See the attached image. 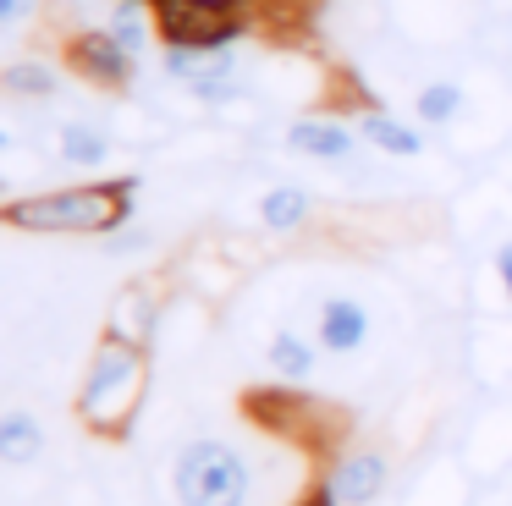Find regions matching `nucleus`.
Listing matches in <instances>:
<instances>
[{
  "label": "nucleus",
  "instance_id": "obj_2",
  "mask_svg": "<svg viewBox=\"0 0 512 506\" xmlns=\"http://www.w3.org/2000/svg\"><path fill=\"white\" fill-rule=\"evenodd\" d=\"M149 391V347L122 336H100L89 352V374L78 391V418L100 440H127Z\"/></svg>",
  "mask_w": 512,
  "mask_h": 506
},
{
  "label": "nucleus",
  "instance_id": "obj_22",
  "mask_svg": "<svg viewBox=\"0 0 512 506\" xmlns=\"http://www.w3.org/2000/svg\"><path fill=\"white\" fill-rule=\"evenodd\" d=\"M265 363L287 385H303V380H314V369H320V347H309V336H298V330H276L270 347H265Z\"/></svg>",
  "mask_w": 512,
  "mask_h": 506
},
{
  "label": "nucleus",
  "instance_id": "obj_5",
  "mask_svg": "<svg viewBox=\"0 0 512 506\" xmlns=\"http://www.w3.org/2000/svg\"><path fill=\"white\" fill-rule=\"evenodd\" d=\"M61 61H67L72 77H83L94 88H111V94L138 83V55H127L111 39V28H72L61 39Z\"/></svg>",
  "mask_w": 512,
  "mask_h": 506
},
{
  "label": "nucleus",
  "instance_id": "obj_20",
  "mask_svg": "<svg viewBox=\"0 0 512 506\" xmlns=\"http://www.w3.org/2000/svg\"><path fill=\"white\" fill-rule=\"evenodd\" d=\"M105 28H111V39L122 44L127 55H144L149 44L160 39L155 0H111V11H105Z\"/></svg>",
  "mask_w": 512,
  "mask_h": 506
},
{
  "label": "nucleus",
  "instance_id": "obj_9",
  "mask_svg": "<svg viewBox=\"0 0 512 506\" xmlns=\"http://www.w3.org/2000/svg\"><path fill=\"white\" fill-rule=\"evenodd\" d=\"M463 468L474 479H496V473L512 468V402L507 396H496L474 418V435L463 440Z\"/></svg>",
  "mask_w": 512,
  "mask_h": 506
},
{
  "label": "nucleus",
  "instance_id": "obj_14",
  "mask_svg": "<svg viewBox=\"0 0 512 506\" xmlns=\"http://www.w3.org/2000/svg\"><path fill=\"white\" fill-rule=\"evenodd\" d=\"M116 143H122V138L111 132V121L72 116V121H61V127H56V160L72 165V171H100V165H111Z\"/></svg>",
  "mask_w": 512,
  "mask_h": 506
},
{
  "label": "nucleus",
  "instance_id": "obj_24",
  "mask_svg": "<svg viewBox=\"0 0 512 506\" xmlns=\"http://www.w3.org/2000/svg\"><path fill=\"white\" fill-rule=\"evenodd\" d=\"M490 264H496L501 286H507V297H512V237H507V242H501V248H496V259H490Z\"/></svg>",
  "mask_w": 512,
  "mask_h": 506
},
{
  "label": "nucleus",
  "instance_id": "obj_10",
  "mask_svg": "<svg viewBox=\"0 0 512 506\" xmlns=\"http://www.w3.org/2000/svg\"><path fill=\"white\" fill-rule=\"evenodd\" d=\"M177 281L188 286L193 297H204V303H226V297L243 286V264L221 248V237H204V242H193V248L182 253Z\"/></svg>",
  "mask_w": 512,
  "mask_h": 506
},
{
  "label": "nucleus",
  "instance_id": "obj_7",
  "mask_svg": "<svg viewBox=\"0 0 512 506\" xmlns=\"http://www.w3.org/2000/svg\"><path fill=\"white\" fill-rule=\"evenodd\" d=\"M386 11H391V28L419 50L452 44L474 28V0H386Z\"/></svg>",
  "mask_w": 512,
  "mask_h": 506
},
{
  "label": "nucleus",
  "instance_id": "obj_25",
  "mask_svg": "<svg viewBox=\"0 0 512 506\" xmlns=\"http://www.w3.org/2000/svg\"><path fill=\"white\" fill-rule=\"evenodd\" d=\"M303 506H342V501H336V490H331V484H320V490H309V495H303Z\"/></svg>",
  "mask_w": 512,
  "mask_h": 506
},
{
  "label": "nucleus",
  "instance_id": "obj_26",
  "mask_svg": "<svg viewBox=\"0 0 512 506\" xmlns=\"http://www.w3.org/2000/svg\"><path fill=\"white\" fill-rule=\"evenodd\" d=\"M61 6H89V0H61Z\"/></svg>",
  "mask_w": 512,
  "mask_h": 506
},
{
  "label": "nucleus",
  "instance_id": "obj_15",
  "mask_svg": "<svg viewBox=\"0 0 512 506\" xmlns=\"http://www.w3.org/2000/svg\"><path fill=\"white\" fill-rule=\"evenodd\" d=\"M353 121H358V132H364L369 149L391 154V160H424V154H430V138H424L413 121L391 116L386 105H358Z\"/></svg>",
  "mask_w": 512,
  "mask_h": 506
},
{
  "label": "nucleus",
  "instance_id": "obj_18",
  "mask_svg": "<svg viewBox=\"0 0 512 506\" xmlns=\"http://www.w3.org/2000/svg\"><path fill=\"white\" fill-rule=\"evenodd\" d=\"M309 220H314L309 187H298V182L265 187V198H259V226H265L270 237H292V231H303Z\"/></svg>",
  "mask_w": 512,
  "mask_h": 506
},
{
  "label": "nucleus",
  "instance_id": "obj_23",
  "mask_svg": "<svg viewBox=\"0 0 512 506\" xmlns=\"http://www.w3.org/2000/svg\"><path fill=\"white\" fill-rule=\"evenodd\" d=\"M45 11V0H0V33H23Z\"/></svg>",
  "mask_w": 512,
  "mask_h": 506
},
{
  "label": "nucleus",
  "instance_id": "obj_1",
  "mask_svg": "<svg viewBox=\"0 0 512 506\" xmlns=\"http://www.w3.org/2000/svg\"><path fill=\"white\" fill-rule=\"evenodd\" d=\"M133 193H138V176L45 187V193H28V198H6L0 215H6L12 231H39V237H111L133 220Z\"/></svg>",
  "mask_w": 512,
  "mask_h": 506
},
{
  "label": "nucleus",
  "instance_id": "obj_11",
  "mask_svg": "<svg viewBox=\"0 0 512 506\" xmlns=\"http://www.w3.org/2000/svg\"><path fill=\"white\" fill-rule=\"evenodd\" d=\"M160 314H166L160 281H133V286H122V292L111 297V308H105V336H122V341L149 347V341L160 336Z\"/></svg>",
  "mask_w": 512,
  "mask_h": 506
},
{
  "label": "nucleus",
  "instance_id": "obj_8",
  "mask_svg": "<svg viewBox=\"0 0 512 506\" xmlns=\"http://www.w3.org/2000/svg\"><path fill=\"white\" fill-rule=\"evenodd\" d=\"M292 154L303 160H325V165H358V149H364V132L358 121H342V116H292L287 132H281Z\"/></svg>",
  "mask_w": 512,
  "mask_h": 506
},
{
  "label": "nucleus",
  "instance_id": "obj_12",
  "mask_svg": "<svg viewBox=\"0 0 512 506\" xmlns=\"http://www.w3.org/2000/svg\"><path fill=\"white\" fill-rule=\"evenodd\" d=\"M468 369L485 391H507L512 385V319L507 314H485L468 336Z\"/></svg>",
  "mask_w": 512,
  "mask_h": 506
},
{
  "label": "nucleus",
  "instance_id": "obj_28",
  "mask_svg": "<svg viewBox=\"0 0 512 506\" xmlns=\"http://www.w3.org/2000/svg\"><path fill=\"white\" fill-rule=\"evenodd\" d=\"M501 6H512V0H501Z\"/></svg>",
  "mask_w": 512,
  "mask_h": 506
},
{
  "label": "nucleus",
  "instance_id": "obj_19",
  "mask_svg": "<svg viewBox=\"0 0 512 506\" xmlns=\"http://www.w3.org/2000/svg\"><path fill=\"white\" fill-rule=\"evenodd\" d=\"M45 457V424L28 407H6L0 413V462L6 468H34Z\"/></svg>",
  "mask_w": 512,
  "mask_h": 506
},
{
  "label": "nucleus",
  "instance_id": "obj_16",
  "mask_svg": "<svg viewBox=\"0 0 512 506\" xmlns=\"http://www.w3.org/2000/svg\"><path fill=\"white\" fill-rule=\"evenodd\" d=\"M468 99H474V83H468V77H457V72L424 77V83L413 88V121L446 132V127H457V116L468 110Z\"/></svg>",
  "mask_w": 512,
  "mask_h": 506
},
{
  "label": "nucleus",
  "instance_id": "obj_6",
  "mask_svg": "<svg viewBox=\"0 0 512 506\" xmlns=\"http://www.w3.org/2000/svg\"><path fill=\"white\" fill-rule=\"evenodd\" d=\"M507 132H512V94L485 83V88H474V99L457 116V127H446V149L457 160H479V154H496Z\"/></svg>",
  "mask_w": 512,
  "mask_h": 506
},
{
  "label": "nucleus",
  "instance_id": "obj_17",
  "mask_svg": "<svg viewBox=\"0 0 512 506\" xmlns=\"http://www.w3.org/2000/svg\"><path fill=\"white\" fill-rule=\"evenodd\" d=\"M386 457L380 451H353V457H342L331 468V490H336V501L342 506H369V501H380V490H386Z\"/></svg>",
  "mask_w": 512,
  "mask_h": 506
},
{
  "label": "nucleus",
  "instance_id": "obj_3",
  "mask_svg": "<svg viewBox=\"0 0 512 506\" xmlns=\"http://www.w3.org/2000/svg\"><path fill=\"white\" fill-rule=\"evenodd\" d=\"M254 462L232 440L199 435L182 446L177 468H171V490L177 506H254Z\"/></svg>",
  "mask_w": 512,
  "mask_h": 506
},
{
  "label": "nucleus",
  "instance_id": "obj_21",
  "mask_svg": "<svg viewBox=\"0 0 512 506\" xmlns=\"http://www.w3.org/2000/svg\"><path fill=\"white\" fill-rule=\"evenodd\" d=\"M0 88L12 99H56L61 66L45 61V55H17V61H6V72H0Z\"/></svg>",
  "mask_w": 512,
  "mask_h": 506
},
{
  "label": "nucleus",
  "instance_id": "obj_27",
  "mask_svg": "<svg viewBox=\"0 0 512 506\" xmlns=\"http://www.w3.org/2000/svg\"><path fill=\"white\" fill-rule=\"evenodd\" d=\"M226 6H254V0H226Z\"/></svg>",
  "mask_w": 512,
  "mask_h": 506
},
{
  "label": "nucleus",
  "instance_id": "obj_13",
  "mask_svg": "<svg viewBox=\"0 0 512 506\" xmlns=\"http://www.w3.org/2000/svg\"><path fill=\"white\" fill-rule=\"evenodd\" d=\"M314 341H320L325 352H336V358L364 352L369 347V308L347 292H331L320 303V314H314Z\"/></svg>",
  "mask_w": 512,
  "mask_h": 506
},
{
  "label": "nucleus",
  "instance_id": "obj_4",
  "mask_svg": "<svg viewBox=\"0 0 512 506\" xmlns=\"http://www.w3.org/2000/svg\"><path fill=\"white\" fill-rule=\"evenodd\" d=\"M160 44H237L248 33V6L226 0H155Z\"/></svg>",
  "mask_w": 512,
  "mask_h": 506
}]
</instances>
